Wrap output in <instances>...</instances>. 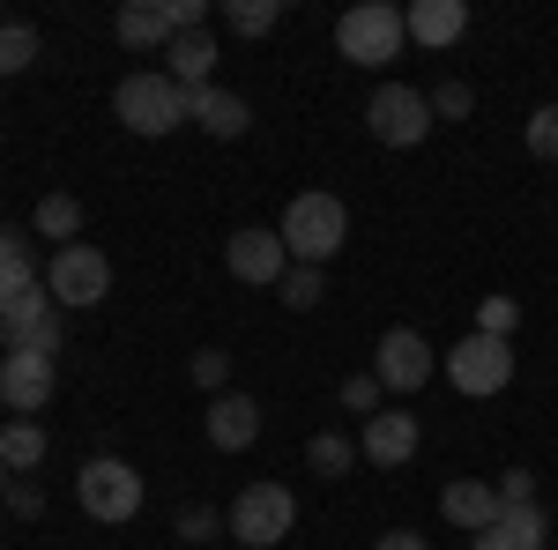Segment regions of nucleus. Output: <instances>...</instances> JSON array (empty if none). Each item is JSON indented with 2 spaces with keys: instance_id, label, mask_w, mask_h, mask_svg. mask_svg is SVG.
Masks as SVG:
<instances>
[{
  "instance_id": "39448f33",
  "label": "nucleus",
  "mask_w": 558,
  "mask_h": 550,
  "mask_svg": "<svg viewBox=\"0 0 558 550\" xmlns=\"http://www.w3.org/2000/svg\"><path fill=\"white\" fill-rule=\"evenodd\" d=\"M75 499H83L89 521H105V528H120L142 513V468L120 462V454H89L83 476H75Z\"/></svg>"
},
{
  "instance_id": "c756f323",
  "label": "nucleus",
  "mask_w": 558,
  "mask_h": 550,
  "mask_svg": "<svg viewBox=\"0 0 558 550\" xmlns=\"http://www.w3.org/2000/svg\"><path fill=\"white\" fill-rule=\"evenodd\" d=\"M514 328H521V305H514V297H484V305H476V335H499V342H507Z\"/></svg>"
},
{
  "instance_id": "2f4dec72",
  "label": "nucleus",
  "mask_w": 558,
  "mask_h": 550,
  "mask_svg": "<svg viewBox=\"0 0 558 550\" xmlns=\"http://www.w3.org/2000/svg\"><path fill=\"white\" fill-rule=\"evenodd\" d=\"M186 372H194L202 394H223V387H231V357H223V350H194V365H186Z\"/></svg>"
},
{
  "instance_id": "aec40b11",
  "label": "nucleus",
  "mask_w": 558,
  "mask_h": 550,
  "mask_svg": "<svg viewBox=\"0 0 558 550\" xmlns=\"http://www.w3.org/2000/svg\"><path fill=\"white\" fill-rule=\"evenodd\" d=\"M165 75H172L186 97H194V89H209V75H216V38H209V30H186V38H172V52H165Z\"/></svg>"
},
{
  "instance_id": "f03ea898",
  "label": "nucleus",
  "mask_w": 558,
  "mask_h": 550,
  "mask_svg": "<svg viewBox=\"0 0 558 550\" xmlns=\"http://www.w3.org/2000/svg\"><path fill=\"white\" fill-rule=\"evenodd\" d=\"M112 112H120V127L142 134V142H157V134H172L186 120V89L165 75V68H134L128 83L112 89Z\"/></svg>"
},
{
  "instance_id": "9d476101",
  "label": "nucleus",
  "mask_w": 558,
  "mask_h": 550,
  "mask_svg": "<svg viewBox=\"0 0 558 550\" xmlns=\"http://www.w3.org/2000/svg\"><path fill=\"white\" fill-rule=\"evenodd\" d=\"M432 372H439V365H432V342L417 335V328H387L380 335V350H373V380H380L387 394H417Z\"/></svg>"
},
{
  "instance_id": "f257e3e1",
  "label": "nucleus",
  "mask_w": 558,
  "mask_h": 550,
  "mask_svg": "<svg viewBox=\"0 0 558 550\" xmlns=\"http://www.w3.org/2000/svg\"><path fill=\"white\" fill-rule=\"evenodd\" d=\"M283 246H291V260L299 268H328V260L343 254V239H350V209L336 201V194H291V209H283Z\"/></svg>"
},
{
  "instance_id": "393cba45",
  "label": "nucleus",
  "mask_w": 558,
  "mask_h": 550,
  "mask_svg": "<svg viewBox=\"0 0 558 550\" xmlns=\"http://www.w3.org/2000/svg\"><path fill=\"white\" fill-rule=\"evenodd\" d=\"M38 23H0V75H31L38 68Z\"/></svg>"
},
{
  "instance_id": "4468645a",
  "label": "nucleus",
  "mask_w": 558,
  "mask_h": 550,
  "mask_svg": "<svg viewBox=\"0 0 558 550\" xmlns=\"http://www.w3.org/2000/svg\"><path fill=\"white\" fill-rule=\"evenodd\" d=\"M45 305V276H38V260L31 254H15V260H0V335H15V328H31Z\"/></svg>"
},
{
  "instance_id": "5701e85b",
  "label": "nucleus",
  "mask_w": 558,
  "mask_h": 550,
  "mask_svg": "<svg viewBox=\"0 0 558 550\" xmlns=\"http://www.w3.org/2000/svg\"><path fill=\"white\" fill-rule=\"evenodd\" d=\"M60 342H68V313H60V305H45L31 328H15V335H8V350H23V357H60Z\"/></svg>"
},
{
  "instance_id": "b1692460",
  "label": "nucleus",
  "mask_w": 558,
  "mask_h": 550,
  "mask_svg": "<svg viewBox=\"0 0 558 550\" xmlns=\"http://www.w3.org/2000/svg\"><path fill=\"white\" fill-rule=\"evenodd\" d=\"M305 462H313V476H350L357 468V439L350 431H313L305 439Z\"/></svg>"
},
{
  "instance_id": "7ed1b4c3",
  "label": "nucleus",
  "mask_w": 558,
  "mask_h": 550,
  "mask_svg": "<svg viewBox=\"0 0 558 550\" xmlns=\"http://www.w3.org/2000/svg\"><path fill=\"white\" fill-rule=\"evenodd\" d=\"M402 45H410L402 8H387V0H357V8H343V23H336V52H343L350 68H387Z\"/></svg>"
},
{
  "instance_id": "2eb2a0df",
  "label": "nucleus",
  "mask_w": 558,
  "mask_h": 550,
  "mask_svg": "<svg viewBox=\"0 0 558 550\" xmlns=\"http://www.w3.org/2000/svg\"><path fill=\"white\" fill-rule=\"evenodd\" d=\"M439 513H447L462 536H484V528H499V513H507V506H499V491H492L484 476H454V484L439 491Z\"/></svg>"
},
{
  "instance_id": "a878e982",
  "label": "nucleus",
  "mask_w": 558,
  "mask_h": 550,
  "mask_svg": "<svg viewBox=\"0 0 558 550\" xmlns=\"http://www.w3.org/2000/svg\"><path fill=\"white\" fill-rule=\"evenodd\" d=\"M223 23H231L239 38H268V30L283 23V0H223Z\"/></svg>"
},
{
  "instance_id": "e433bc0d",
  "label": "nucleus",
  "mask_w": 558,
  "mask_h": 550,
  "mask_svg": "<svg viewBox=\"0 0 558 550\" xmlns=\"http://www.w3.org/2000/svg\"><path fill=\"white\" fill-rule=\"evenodd\" d=\"M15 254H31V246H23V231H15V223H0V260H15Z\"/></svg>"
},
{
  "instance_id": "4be33fe9",
  "label": "nucleus",
  "mask_w": 558,
  "mask_h": 550,
  "mask_svg": "<svg viewBox=\"0 0 558 550\" xmlns=\"http://www.w3.org/2000/svg\"><path fill=\"white\" fill-rule=\"evenodd\" d=\"M31 231H38V239H60V246H75V239H83V201H75V194H45L38 216H31Z\"/></svg>"
},
{
  "instance_id": "6e6552de",
  "label": "nucleus",
  "mask_w": 558,
  "mask_h": 550,
  "mask_svg": "<svg viewBox=\"0 0 558 550\" xmlns=\"http://www.w3.org/2000/svg\"><path fill=\"white\" fill-rule=\"evenodd\" d=\"M365 127L380 134L387 149H417L432 134V97L410 83H380L373 89V105H365Z\"/></svg>"
},
{
  "instance_id": "9b49d317",
  "label": "nucleus",
  "mask_w": 558,
  "mask_h": 550,
  "mask_svg": "<svg viewBox=\"0 0 558 550\" xmlns=\"http://www.w3.org/2000/svg\"><path fill=\"white\" fill-rule=\"evenodd\" d=\"M417 447H425V424L410 417V410H380V417H365V431H357V462H373V468L417 462Z\"/></svg>"
},
{
  "instance_id": "f704fd0d",
  "label": "nucleus",
  "mask_w": 558,
  "mask_h": 550,
  "mask_svg": "<svg viewBox=\"0 0 558 550\" xmlns=\"http://www.w3.org/2000/svg\"><path fill=\"white\" fill-rule=\"evenodd\" d=\"M492 491H499V506H536V468H507Z\"/></svg>"
},
{
  "instance_id": "6ab92c4d",
  "label": "nucleus",
  "mask_w": 558,
  "mask_h": 550,
  "mask_svg": "<svg viewBox=\"0 0 558 550\" xmlns=\"http://www.w3.org/2000/svg\"><path fill=\"white\" fill-rule=\"evenodd\" d=\"M544 536H551V513L544 506H507L499 528L470 536V550H544Z\"/></svg>"
},
{
  "instance_id": "dca6fc26",
  "label": "nucleus",
  "mask_w": 558,
  "mask_h": 550,
  "mask_svg": "<svg viewBox=\"0 0 558 550\" xmlns=\"http://www.w3.org/2000/svg\"><path fill=\"white\" fill-rule=\"evenodd\" d=\"M186 120H194V127L202 134H216V142H239V134L254 127V105H246V97H239V89H194V97H186Z\"/></svg>"
},
{
  "instance_id": "7c9ffc66",
  "label": "nucleus",
  "mask_w": 558,
  "mask_h": 550,
  "mask_svg": "<svg viewBox=\"0 0 558 550\" xmlns=\"http://www.w3.org/2000/svg\"><path fill=\"white\" fill-rule=\"evenodd\" d=\"M380 394H387V387L373 380V372H350V380H343V410H350V417H380Z\"/></svg>"
},
{
  "instance_id": "ddd939ff",
  "label": "nucleus",
  "mask_w": 558,
  "mask_h": 550,
  "mask_svg": "<svg viewBox=\"0 0 558 550\" xmlns=\"http://www.w3.org/2000/svg\"><path fill=\"white\" fill-rule=\"evenodd\" d=\"M52 387H60L52 357H23V350L0 357V402H8V417H38L45 402H52Z\"/></svg>"
},
{
  "instance_id": "423d86ee",
  "label": "nucleus",
  "mask_w": 558,
  "mask_h": 550,
  "mask_svg": "<svg viewBox=\"0 0 558 550\" xmlns=\"http://www.w3.org/2000/svg\"><path fill=\"white\" fill-rule=\"evenodd\" d=\"M45 297L60 305V313H89V305H105L112 297V260L97 254V246H60V254L45 260Z\"/></svg>"
},
{
  "instance_id": "0eeeda50",
  "label": "nucleus",
  "mask_w": 558,
  "mask_h": 550,
  "mask_svg": "<svg viewBox=\"0 0 558 550\" xmlns=\"http://www.w3.org/2000/svg\"><path fill=\"white\" fill-rule=\"evenodd\" d=\"M447 387H454V394H470V402H484V394H507V387H514V342H499V335H462L454 350H447Z\"/></svg>"
},
{
  "instance_id": "4c0bfd02",
  "label": "nucleus",
  "mask_w": 558,
  "mask_h": 550,
  "mask_svg": "<svg viewBox=\"0 0 558 550\" xmlns=\"http://www.w3.org/2000/svg\"><path fill=\"white\" fill-rule=\"evenodd\" d=\"M0 484H8V468H0Z\"/></svg>"
},
{
  "instance_id": "c85d7f7f",
  "label": "nucleus",
  "mask_w": 558,
  "mask_h": 550,
  "mask_svg": "<svg viewBox=\"0 0 558 550\" xmlns=\"http://www.w3.org/2000/svg\"><path fill=\"white\" fill-rule=\"evenodd\" d=\"M172 536H179V543H216V536H223V513H216V506H179Z\"/></svg>"
},
{
  "instance_id": "c9c22d12",
  "label": "nucleus",
  "mask_w": 558,
  "mask_h": 550,
  "mask_svg": "<svg viewBox=\"0 0 558 550\" xmlns=\"http://www.w3.org/2000/svg\"><path fill=\"white\" fill-rule=\"evenodd\" d=\"M373 550H432V543H425V536H417V528H387V536H380V543H373Z\"/></svg>"
},
{
  "instance_id": "bb28decb",
  "label": "nucleus",
  "mask_w": 558,
  "mask_h": 550,
  "mask_svg": "<svg viewBox=\"0 0 558 550\" xmlns=\"http://www.w3.org/2000/svg\"><path fill=\"white\" fill-rule=\"evenodd\" d=\"M276 297H283L291 313H313V305L328 297V268H299V260H291V276L276 283Z\"/></svg>"
},
{
  "instance_id": "1a4fd4ad",
  "label": "nucleus",
  "mask_w": 558,
  "mask_h": 550,
  "mask_svg": "<svg viewBox=\"0 0 558 550\" xmlns=\"http://www.w3.org/2000/svg\"><path fill=\"white\" fill-rule=\"evenodd\" d=\"M223 268H231L239 283H254V291H276V283L291 276V246H283V231L246 223V231H231V239H223Z\"/></svg>"
},
{
  "instance_id": "cd10ccee",
  "label": "nucleus",
  "mask_w": 558,
  "mask_h": 550,
  "mask_svg": "<svg viewBox=\"0 0 558 550\" xmlns=\"http://www.w3.org/2000/svg\"><path fill=\"white\" fill-rule=\"evenodd\" d=\"M521 142H529V157H536V164H558V105H536V112H529V127H521Z\"/></svg>"
},
{
  "instance_id": "72a5a7b5",
  "label": "nucleus",
  "mask_w": 558,
  "mask_h": 550,
  "mask_svg": "<svg viewBox=\"0 0 558 550\" xmlns=\"http://www.w3.org/2000/svg\"><path fill=\"white\" fill-rule=\"evenodd\" d=\"M470 105H476L470 83H439L432 89V120H470Z\"/></svg>"
},
{
  "instance_id": "f8f14e48",
  "label": "nucleus",
  "mask_w": 558,
  "mask_h": 550,
  "mask_svg": "<svg viewBox=\"0 0 558 550\" xmlns=\"http://www.w3.org/2000/svg\"><path fill=\"white\" fill-rule=\"evenodd\" d=\"M202 431H209L216 454H246L260 439V402L239 394V387H223V394H209V410H202Z\"/></svg>"
},
{
  "instance_id": "f3484780",
  "label": "nucleus",
  "mask_w": 558,
  "mask_h": 550,
  "mask_svg": "<svg viewBox=\"0 0 558 550\" xmlns=\"http://www.w3.org/2000/svg\"><path fill=\"white\" fill-rule=\"evenodd\" d=\"M402 30L425 45V52H447V45L470 30V0H417V8H402Z\"/></svg>"
},
{
  "instance_id": "a211bd4d",
  "label": "nucleus",
  "mask_w": 558,
  "mask_h": 550,
  "mask_svg": "<svg viewBox=\"0 0 558 550\" xmlns=\"http://www.w3.org/2000/svg\"><path fill=\"white\" fill-rule=\"evenodd\" d=\"M112 38L128 45V52H172V15H165V0H128L120 15H112Z\"/></svg>"
},
{
  "instance_id": "20e7f679",
  "label": "nucleus",
  "mask_w": 558,
  "mask_h": 550,
  "mask_svg": "<svg viewBox=\"0 0 558 550\" xmlns=\"http://www.w3.org/2000/svg\"><path fill=\"white\" fill-rule=\"evenodd\" d=\"M291 528H299V499L283 484H246L231 499V513H223V536H239L246 550H276Z\"/></svg>"
},
{
  "instance_id": "412c9836",
  "label": "nucleus",
  "mask_w": 558,
  "mask_h": 550,
  "mask_svg": "<svg viewBox=\"0 0 558 550\" xmlns=\"http://www.w3.org/2000/svg\"><path fill=\"white\" fill-rule=\"evenodd\" d=\"M45 454H52V439H45L38 417H8L0 424V468H8V476H31Z\"/></svg>"
},
{
  "instance_id": "473e14b6",
  "label": "nucleus",
  "mask_w": 558,
  "mask_h": 550,
  "mask_svg": "<svg viewBox=\"0 0 558 550\" xmlns=\"http://www.w3.org/2000/svg\"><path fill=\"white\" fill-rule=\"evenodd\" d=\"M0 499H8L15 521H38V513H45V491L31 484V476H8V484H0Z\"/></svg>"
}]
</instances>
